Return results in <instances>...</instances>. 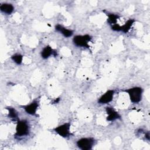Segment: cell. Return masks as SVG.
Segmentation results:
<instances>
[{
	"label": "cell",
	"instance_id": "obj_10",
	"mask_svg": "<svg viewBox=\"0 0 150 150\" xmlns=\"http://www.w3.org/2000/svg\"><path fill=\"white\" fill-rule=\"evenodd\" d=\"M55 29L56 30L60 32L66 38H69V37L71 36L73 33V31L72 30L67 29L59 24L56 25Z\"/></svg>",
	"mask_w": 150,
	"mask_h": 150
},
{
	"label": "cell",
	"instance_id": "obj_9",
	"mask_svg": "<svg viewBox=\"0 0 150 150\" xmlns=\"http://www.w3.org/2000/svg\"><path fill=\"white\" fill-rule=\"evenodd\" d=\"M51 55L54 56H57V52L55 50H53L50 46H46L43 48L41 52V56L42 58L46 59L49 57Z\"/></svg>",
	"mask_w": 150,
	"mask_h": 150
},
{
	"label": "cell",
	"instance_id": "obj_1",
	"mask_svg": "<svg viewBox=\"0 0 150 150\" xmlns=\"http://www.w3.org/2000/svg\"><path fill=\"white\" fill-rule=\"evenodd\" d=\"M125 91L128 94L130 100L132 103H138L141 100L142 94V88L139 87H135L125 90Z\"/></svg>",
	"mask_w": 150,
	"mask_h": 150
},
{
	"label": "cell",
	"instance_id": "obj_5",
	"mask_svg": "<svg viewBox=\"0 0 150 150\" xmlns=\"http://www.w3.org/2000/svg\"><path fill=\"white\" fill-rule=\"evenodd\" d=\"M70 123L67 122L64 123L61 125H59L54 128V131L59 134L60 136L67 138L69 137L71 135L70 132Z\"/></svg>",
	"mask_w": 150,
	"mask_h": 150
},
{
	"label": "cell",
	"instance_id": "obj_3",
	"mask_svg": "<svg viewBox=\"0 0 150 150\" xmlns=\"http://www.w3.org/2000/svg\"><path fill=\"white\" fill-rule=\"evenodd\" d=\"M91 40V37L88 35H77L73 38V42L75 46L77 47H83L87 49L90 48L88 42Z\"/></svg>",
	"mask_w": 150,
	"mask_h": 150
},
{
	"label": "cell",
	"instance_id": "obj_18",
	"mask_svg": "<svg viewBox=\"0 0 150 150\" xmlns=\"http://www.w3.org/2000/svg\"><path fill=\"white\" fill-rule=\"evenodd\" d=\"M60 100V99L58 98H57V100L56 99L54 101V102H53V103H58L59 102V101Z\"/></svg>",
	"mask_w": 150,
	"mask_h": 150
},
{
	"label": "cell",
	"instance_id": "obj_6",
	"mask_svg": "<svg viewBox=\"0 0 150 150\" xmlns=\"http://www.w3.org/2000/svg\"><path fill=\"white\" fill-rule=\"evenodd\" d=\"M115 91L114 90H109L107 91L103 95L101 96V97L99 98L98 100V103L99 104H107L110 102H111L114 97Z\"/></svg>",
	"mask_w": 150,
	"mask_h": 150
},
{
	"label": "cell",
	"instance_id": "obj_16",
	"mask_svg": "<svg viewBox=\"0 0 150 150\" xmlns=\"http://www.w3.org/2000/svg\"><path fill=\"white\" fill-rule=\"evenodd\" d=\"M111 29L114 31H121V26L117 23L111 25Z\"/></svg>",
	"mask_w": 150,
	"mask_h": 150
},
{
	"label": "cell",
	"instance_id": "obj_13",
	"mask_svg": "<svg viewBox=\"0 0 150 150\" xmlns=\"http://www.w3.org/2000/svg\"><path fill=\"white\" fill-rule=\"evenodd\" d=\"M107 16H108L107 22L111 25L117 23V19L120 18V16L118 15H115L113 13H107Z\"/></svg>",
	"mask_w": 150,
	"mask_h": 150
},
{
	"label": "cell",
	"instance_id": "obj_14",
	"mask_svg": "<svg viewBox=\"0 0 150 150\" xmlns=\"http://www.w3.org/2000/svg\"><path fill=\"white\" fill-rule=\"evenodd\" d=\"M6 109L8 110V117L9 118L13 119V120H15L17 118L18 115H17V113L16 110L12 108V107H8L6 108Z\"/></svg>",
	"mask_w": 150,
	"mask_h": 150
},
{
	"label": "cell",
	"instance_id": "obj_4",
	"mask_svg": "<svg viewBox=\"0 0 150 150\" xmlns=\"http://www.w3.org/2000/svg\"><path fill=\"white\" fill-rule=\"evenodd\" d=\"M95 140L93 138H83L77 141V146L82 150L91 149L94 144Z\"/></svg>",
	"mask_w": 150,
	"mask_h": 150
},
{
	"label": "cell",
	"instance_id": "obj_12",
	"mask_svg": "<svg viewBox=\"0 0 150 150\" xmlns=\"http://www.w3.org/2000/svg\"><path fill=\"white\" fill-rule=\"evenodd\" d=\"M135 22V20L134 19H128L123 25L121 26V31L124 33H127L132 27L134 23Z\"/></svg>",
	"mask_w": 150,
	"mask_h": 150
},
{
	"label": "cell",
	"instance_id": "obj_17",
	"mask_svg": "<svg viewBox=\"0 0 150 150\" xmlns=\"http://www.w3.org/2000/svg\"><path fill=\"white\" fill-rule=\"evenodd\" d=\"M145 137L146 138V139L148 140H149V132H147L146 134H145Z\"/></svg>",
	"mask_w": 150,
	"mask_h": 150
},
{
	"label": "cell",
	"instance_id": "obj_2",
	"mask_svg": "<svg viewBox=\"0 0 150 150\" xmlns=\"http://www.w3.org/2000/svg\"><path fill=\"white\" fill-rule=\"evenodd\" d=\"M29 126L26 120H18L16 127L15 137H23L29 134Z\"/></svg>",
	"mask_w": 150,
	"mask_h": 150
},
{
	"label": "cell",
	"instance_id": "obj_8",
	"mask_svg": "<svg viewBox=\"0 0 150 150\" xmlns=\"http://www.w3.org/2000/svg\"><path fill=\"white\" fill-rule=\"evenodd\" d=\"M38 106H39L38 101H33L30 104L24 106L23 108H24L25 111L28 114L34 115L36 114V110L38 109Z\"/></svg>",
	"mask_w": 150,
	"mask_h": 150
},
{
	"label": "cell",
	"instance_id": "obj_11",
	"mask_svg": "<svg viewBox=\"0 0 150 150\" xmlns=\"http://www.w3.org/2000/svg\"><path fill=\"white\" fill-rule=\"evenodd\" d=\"M0 9L2 12L9 15L13 11L14 8L12 4L5 3L0 6Z\"/></svg>",
	"mask_w": 150,
	"mask_h": 150
},
{
	"label": "cell",
	"instance_id": "obj_15",
	"mask_svg": "<svg viewBox=\"0 0 150 150\" xmlns=\"http://www.w3.org/2000/svg\"><path fill=\"white\" fill-rule=\"evenodd\" d=\"M13 61H14L16 64H20L22 63V59H23V56L20 54H15L12 56L11 57Z\"/></svg>",
	"mask_w": 150,
	"mask_h": 150
},
{
	"label": "cell",
	"instance_id": "obj_7",
	"mask_svg": "<svg viewBox=\"0 0 150 150\" xmlns=\"http://www.w3.org/2000/svg\"><path fill=\"white\" fill-rule=\"evenodd\" d=\"M107 114L108 116L107 117V120L108 121H112L117 119H120L121 115L117 112L113 108L110 107H107L105 108Z\"/></svg>",
	"mask_w": 150,
	"mask_h": 150
}]
</instances>
